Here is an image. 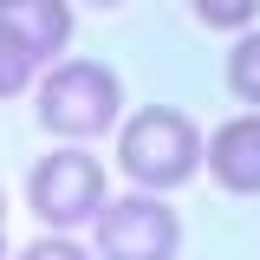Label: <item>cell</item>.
Masks as SVG:
<instances>
[{
  "instance_id": "cell-2",
  "label": "cell",
  "mask_w": 260,
  "mask_h": 260,
  "mask_svg": "<svg viewBox=\"0 0 260 260\" xmlns=\"http://www.w3.org/2000/svg\"><path fill=\"white\" fill-rule=\"evenodd\" d=\"M117 169L143 195H162V189H182L195 169H202V130L169 111V104H150L137 111L124 130H117Z\"/></svg>"
},
{
  "instance_id": "cell-9",
  "label": "cell",
  "mask_w": 260,
  "mask_h": 260,
  "mask_svg": "<svg viewBox=\"0 0 260 260\" xmlns=\"http://www.w3.org/2000/svg\"><path fill=\"white\" fill-rule=\"evenodd\" d=\"M189 13L202 26H215V32H241V26H254L260 0H189Z\"/></svg>"
},
{
  "instance_id": "cell-10",
  "label": "cell",
  "mask_w": 260,
  "mask_h": 260,
  "mask_svg": "<svg viewBox=\"0 0 260 260\" xmlns=\"http://www.w3.org/2000/svg\"><path fill=\"white\" fill-rule=\"evenodd\" d=\"M20 260H91V254H85V247H78L72 234H39V241H32V247H26Z\"/></svg>"
},
{
  "instance_id": "cell-11",
  "label": "cell",
  "mask_w": 260,
  "mask_h": 260,
  "mask_svg": "<svg viewBox=\"0 0 260 260\" xmlns=\"http://www.w3.org/2000/svg\"><path fill=\"white\" fill-rule=\"evenodd\" d=\"M20 7H26V0H0V13H20Z\"/></svg>"
},
{
  "instance_id": "cell-12",
  "label": "cell",
  "mask_w": 260,
  "mask_h": 260,
  "mask_svg": "<svg viewBox=\"0 0 260 260\" xmlns=\"http://www.w3.org/2000/svg\"><path fill=\"white\" fill-rule=\"evenodd\" d=\"M91 7H104V13H111V7H124V0H91Z\"/></svg>"
},
{
  "instance_id": "cell-6",
  "label": "cell",
  "mask_w": 260,
  "mask_h": 260,
  "mask_svg": "<svg viewBox=\"0 0 260 260\" xmlns=\"http://www.w3.org/2000/svg\"><path fill=\"white\" fill-rule=\"evenodd\" d=\"M13 20H20V32L32 39L39 65H52L65 46H72V0H26Z\"/></svg>"
},
{
  "instance_id": "cell-8",
  "label": "cell",
  "mask_w": 260,
  "mask_h": 260,
  "mask_svg": "<svg viewBox=\"0 0 260 260\" xmlns=\"http://www.w3.org/2000/svg\"><path fill=\"white\" fill-rule=\"evenodd\" d=\"M228 91H234V104L260 111V26H247L228 46Z\"/></svg>"
},
{
  "instance_id": "cell-1",
  "label": "cell",
  "mask_w": 260,
  "mask_h": 260,
  "mask_svg": "<svg viewBox=\"0 0 260 260\" xmlns=\"http://www.w3.org/2000/svg\"><path fill=\"white\" fill-rule=\"evenodd\" d=\"M32 117H39V130H52L65 143L104 137L124 117V85H117L111 65H98V59H65V65L46 72V85L32 98Z\"/></svg>"
},
{
  "instance_id": "cell-14",
  "label": "cell",
  "mask_w": 260,
  "mask_h": 260,
  "mask_svg": "<svg viewBox=\"0 0 260 260\" xmlns=\"http://www.w3.org/2000/svg\"><path fill=\"white\" fill-rule=\"evenodd\" d=\"M0 221H7V195H0Z\"/></svg>"
},
{
  "instance_id": "cell-4",
  "label": "cell",
  "mask_w": 260,
  "mask_h": 260,
  "mask_svg": "<svg viewBox=\"0 0 260 260\" xmlns=\"http://www.w3.org/2000/svg\"><path fill=\"white\" fill-rule=\"evenodd\" d=\"M182 221L162 195H117L98 208V260H176Z\"/></svg>"
},
{
  "instance_id": "cell-5",
  "label": "cell",
  "mask_w": 260,
  "mask_h": 260,
  "mask_svg": "<svg viewBox=\"0 0 260 260\" xmlns=\"http://www.w3.org/2000/svg\"><path fill=\"white\" fill-rule=\"evenodd\" d=\"M202 162H208V176H215L228 195H260V111L228 117V124L202 143Z\"/></svg>"
},
{
  "instance_id": "cell-3",
  "label": "cell",
  "mask_w": 260,
  "mask_h": 260,
  "mask_svg": "<svg viewBox=\"0 0 260 260\" xmlns=\"http://www.w3.org/2000/svg\"><path fill=\"white\" fill-rule=\"evenodd\" d=\"M111 195H104V169H98V156H85V150H52V156H39L26 169V208L39 215L46 228H78V221H98V208H104Z\"/></svg>"
},
{
  "instance_id": "cell-7",
  "label": "cell",
  "mask_w": 260,
  "mask_h": 260,
  "mask_svg": "<svg viewBox=\"0 0 260 260\" xmlns=\"http://www.w3.org/2000/svg\"><path fill=\"white\" fill-rule=\"evenodd\" d=\"M32 72H39V52H32V39L20 32L13 13H0V98H20L32 85Z\"/></svg>"
},
{
  "instance_id": "cell-13",
  "label": "cell",
  "mask_w": 260,
  "mask_h": 260,
  "mask_svg": "<svg viewBox=\"0 0 260 260\" xmlns=\"http://www.w3.org/2000/svg\"><path fill=\"white\" fill-rule=\"evenodd\" d=\"M0 260H7V221H0Z\"/></svg>"
}]
</instances>
